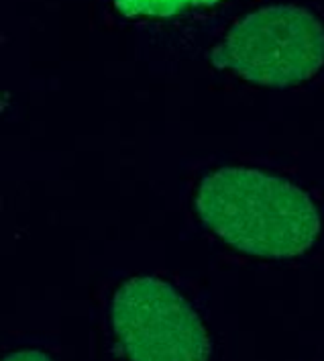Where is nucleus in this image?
Returning a JSON list of instances; mask_svg holds the SVG:
<instances>
[{"instance_id":"7ed1b4c3","label":"nucleus","mask_w":324,"mask_h":361,"mask_svg":"<svg viewBox=\"0 0 324 361\" xmlns=\"http://www.w3.org/2000/svg\"><path fill=\"white\" fill-rule=\"evenodd\" d=\"M116 341L129 361H208L212 345L194 306L155 276H133L111 302Z\"/></svg>"},{"instance_id":"f03ea898","label":"nucleus","mask_w":324,"mask_h":361,"mask_svg":"<svg viewBox=\"0 0 324 361\" xmlns=\"http://www.w3.org/2000/svg\"><path fill=\"white\" fill-rule=\"evenodd\" d=\"M210 61L257 86H298L323 70L324 25L298 4L261 6L230 27Z\"/></svg>"},{"instance_id":"f257e3e1","label":"nucleus","mask_w":324,"mask_h":361,"mask_svg":"<svg viewBox=\"0 0 324 361\" xmlns=\"http://www.w3.org/2000/svg\"><path fill=\"white\" fill-rule=\"evenodd\" d=\"M200 219L235 249L257 257H296L320 233L314 200L300 186L253 168H220L196 192Z\"/></svg>"},{"instance_id":"20e7f679","label":"nucleus","mask_w":324,"mask_h":361,"mask_svg":"<svg viewBox=\"0 0 324 361\" xmlns=\"http://www.w3.org/2000/svg\"><path fill=\"white\" fill-rule=\"evenodd\" d=\"M116 11L125 17H149L168 19L184 11L214 6L223 0H113Z\"/></svg>"},{"instance_id":"39448f33","label":"nucleus","mask_w":324,"mask_h":361,"mask_svg":"<svg viewBox=\"0 0 324 361\" xmlns=\"http://www.w3.org/2000/svg\"><path fill=\"white\" fill-rule=\"evenodd\" d=\"M2 361H54L49 355L41 353L37 349H20L15 353H8Z\"/></svg>"}]
</instances>
